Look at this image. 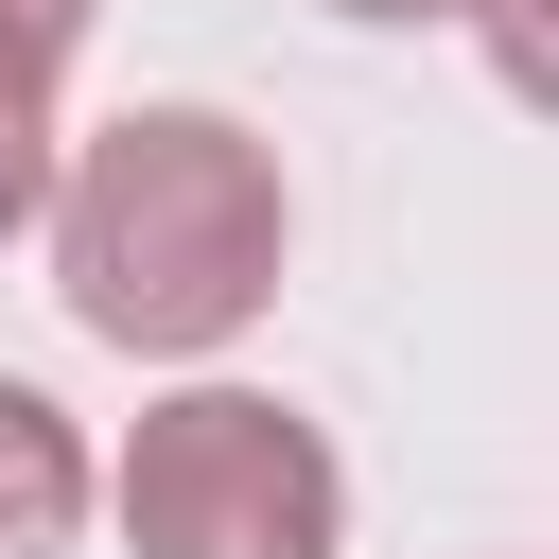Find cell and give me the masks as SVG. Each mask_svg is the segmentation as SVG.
Wrapping results in <instances>:
<instances>
[{"instance_id":"obj_1","label":"cell","mask_w":559,"mask_h":559,"mask_svg":"<svg viewBox=\"0 0 559 559\" xmlns=\"http://www.w3.org/2000/svg\"><path fill=\"white\" fill-rule=\"evenodd\" d=\"M52 297L70 332L140 349V367H210L262 332L280 262H297V192L227 105H122L52 157Z\"/></svg>"},{"instance_id":"obj_2","label":"cell","mask_w":559,"mask_h":559,"mask_svg":"<svg viewBox=\"0 0 559 559\" xmlns=\"http://www.w3.org/2000/svg\"><path fill=\"white\" fill-rule=\"evenodd\" d=\"M105 507H122L140 559H332L349 542V454L280 384H175V402H140Z\"/></svg>"},{"instance_id":"obj_3","label":"cell","mask_w":559,"mask_h":559,"mask_svg":"<svg viewBox=\"0 0 559 559\" xmlns=\"http://www.w3.org/2000/svg\"><path fill=\"white\" fill-rule=\"evenodd\" d=\"M87 437H70V402L52 384H17L0 367V559H70V524H87Z\"/></svg>"},{"instance_id":"obj_4","label":"cell","mask_w":559,"mask_h":559,"mask_svg":"<svg viewBox=\"0 0 559 559\" xmlns=\"http://www.w3.org/2000/svg\"><path fill=\"white\" fill-rule=\"evenodd\" d=\"M52 157H70L52 140V70H0V245L52 210Z\"/></svg>"},{"instance_id":"obj_5","label":"cell","mask_w":559,"mask_h":559,"mask_svg":"<svg viewBox=\"0 0 559 559\" xmlns=\"http://www.w3.org/2000/svg\"><path fill=\"white\" fill-rule=\"evenodd\" d=\"M105 0H0V70H70Z\"/></svg>"},{"instance_id":"obj_6","label":"cell","mask_w":559,"mask_h":559,"mask_svg":"<svg viewBox=\"0 0 559 559\" xmlns=\"http://www.w3.org/2000/svg\"><path fill=\"white\" fill-rule=\"evenodd\" d=\"M332 17H367V35H437V17H472V0H332Z\"/></svg>"}]
</instances>
